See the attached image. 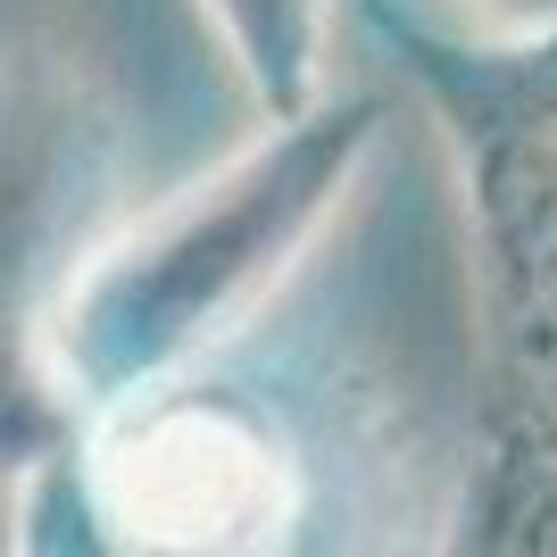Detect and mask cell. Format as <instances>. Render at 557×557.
I'll use <instances>...</instances> for the list:
<instances>
[{
  "mask_svg": "<svg viewBox=\"0 0 557 557\" xmlns=\"http://www.w3.org/2000/svg\"><path fill=\"white\" fill-rule=\"evenodd\" d=\"M225 67L258 116H292L325 100V50H333V0H200Z\"/></svg>",
  "mask_w": 557,
  "mask_h": 557,
  "instance_id": "3957f363",
  "label": "cell"
},
{
  "mask_svg": "<svg viewBox=\"0 0 557 557\" xmlns=\"http://www.w3.org/2000/svg\"><path fill=\"white\" fill-rule=\"evenodd\" d=\"M92 499L125 549H267L300 508V483L250 408L166 383L100 417Z\"/></svg>",
  "mask_w": 557,
  "mask_h": 557,
  "instance_id": "7a4b0ae2",
  "label": "cell"
},
{
  "mask_svg": "<svg viewBox=\"0 0 557 557\" xmlns=\"http://www.w3.org/2000/svg\"><path fill=\"white\" fill-rule=\"evenodd\" d=\"M483 9H508V17H549L557 0H483Z\"/></svg>",
  "mask_w": 557,
  "mask_h": 557,
  "instance_id": "277c9868",
  "label": "cell"
},
{
  "mask_svg": "<svg viewBox=\"0 0 557 557\" xmlns=\"http://www.w3.org/2000/svg\"><path fill=\"white\" fill-rule=\"evenodd\" d=\"M374 134V100L325 92L317 109L267 116V134L216 175L166 191L150 216L84 250L34 317V383L50 408L100 424L166 383H191V367L250 325L333 225Z\"/></svg>",
  "mask_w": 557,
  "mask_h": 557,
  "instance_id": "6da1fadb",
  "label": "cell"
}]
</instances>
